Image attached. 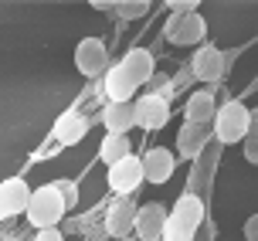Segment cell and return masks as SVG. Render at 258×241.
<instances>
[{
  "mask_svg": "<svg viewBox=\"0 0 258 241\" xmlns=\"http://www.w3.org/2000/svg\"><path fill=\"white\" fill-rule=\"evenodd\" d=\"M64 211H68V201L61 197V191H58L54 184H44V187H38V191L31 194L27 221H31V228L48 231V228H54V224L64 217Z\"/></svg>",
  "mask_w": 258,
  "mask_h": 241,
  "instance_id": "6da1fadb",
  "label": "cell"
},
{
  "mask_svg": "<svg viewBox=\"0 0 258 241\" xmlns=\"http://www.w3.org/2000/svg\"><path fill=\"white\" fill-rule=\"evenodd\" d=\"M204 221V201L197 194H183L180 201L173 204L170 211V221H167V241H194L197 228Z\"/></svg>",
  "mask_w": 258,
  "mask_h": 241,
  "instance_id": "7a4b0ae2",
  "label": "cell"
},
{
  "mask_svg": "<svg viewBox=\"0 0 258 241\" xmlns=\"http://www.w3.org/2000/svg\"><path fill=\"white\" fill-rule=\"evenodd\" d=\"M214 136L221 143H245L251 136V109L241 102H224L214 119Z\"/></svg>",
  "mask_w": 258,
  "mask_h": 241,
  "instance_id": "3957f363",
  "label": "cell"
},
{
  "mask_svg": "<svg viewBox=\"0 0 258 241\" xmlns=\"http://www.w3.org/2000/svg\"><path fill=\"white\" fill-rule=\"evenodd\" d=\"M170 44H197V41L207 38V21L204 14H170L167 17V27H163Z\"/></svg>",
  "mask_w": 258,
  "mask_h": 241,
  "instance_id": "277c9868",
  "label": "cell"
},
{
  "mask_svg": "<svg viewBox=\"0 0 258 241\" xmlns=\"http://www.w3.org/2000/svg\"><path fill=\"white\" fill-rule=\"evenodd\" d=\"M133 109H136V126L146 129V133H156V129H163L170 123V105H167V95H143V99L133 102Z\"/></svg>",
  "mask_w": 258,
  "mask_h": 241,
  "instance_id": "5b68a950",
  "label": "cell"
},
{
  "mask_svg": "<svg viewBox=\"0 0 258 241\" xmlns=\"http://www.w3.org/2000/svg\"><path fill=\"white\" fill-rule=\"evenodd\" d=\"M75 68L82 72L85 78H95L109 72V51L99 38H82L75 44Z\"/></svg>",
  "mask_w": 258,
  "mask_h": 241,
  "instance_id": "8992f818",
  "label": "cell"
},
{
  "mask_svg": "<svg viewBox=\"0 0 258 241\" xmlns=\"http://www.w3.org/2000/svg\"><path fill=\"white\" fill-rule=\"evenodd\" d=\"M31 187L24 184V177H11L0 184V221L14 214H27V204H31Z\"/></svg>",
  "mask_w": 258,
  "mask_h": 241,
  "instance_id": "52a82bcc",
  "label": "cell"
},
{
  "mask_svg": "<svg viewBox=\"0 0 258 241\" xmlns=\"http://www.w3.org/2000/svg\"><path fill=\"white\" fill-rule=\"evenodd\" d=\"M143 180H146V173H143V160H136V156H126L122 163L109 166V187H112L119 197H129Z\"/></svg>",
  "mask_w": 258,
  "mask_h": 241,
  "instance_id": "ba28073f",
  "label": "cell"
},
{
  "mask_svg": "<svg viewBox=\"0 0 258 241\" xmlns=\"http://www.w3.org/2000/svg\"><path fill=\"white\" fill-rule=\"evenodd\" d=\"M167 221H170V214L160 204H143L140 214H136V238L140 241H160L167 234Z\"/></svg>",
  "mask_w": 258,
  "mask_h": 241,
  "instance_id": "9c48e42d",
  "label": "cell"
},
{
  "mask_svg": "<svg viewBox=\"0 0 258 241\" xmlns=\"http://www.w3.org/2000/svg\"><path fill=\"white\" fill-rule=\"evenodd\" d=\"M173 166H177V156L167 146H153V150L143 153V173L150 184H167L173 177Z\"/></svg>",
  "mask_w": 258,
  "mask_h": 241,
  "instance_id": "30bf717a",
  "label": "cell"
},
{
  "mask_svg": "<svg viewBox=\"0 0 258 241\" xmlns=\"http://www.w3.org/2000/svg\"><path fill=\"white\" fill-rule=\"evenodd\" d=\"M136 214H140V207L133 201H116L109 207V214H105V231L112 234V238H126L129 231H136Z\"/></svg>",
  "mask_w": 258,
  "mask_h": 241,
  "instance_id": "8fae6325",
  "label": "cell"
},
{
  "mask_svg": "<svg viewBox=\"0 0 258 241\" xmlns=\"http://www.w3.org/2000/svg\"><path fill=\"white\" fill-rule=\"evenodd\" d=\"M214 136V126H201V123H183L177 133V156H197L207 146V140Z\"/></svg>",
  "mask_w": 258,
  "mask_h": 241,
  "instance_id": "7c38bea8",
  "label": "cell"
},
{
  "mask_svg": "<svg viewBox=\"0 0 258 241\" xmlns=\"http://www.w3.org/2000/svg\"><path fill=\"white\" fill-rule=\"evenodd\" d=\"M224 65H228V58L214 44H204V48H197V54H194V75L201 78V82H218L224 75Z\"/></svg>",
  "mask_w": 258,
  "mask_h": 241,
  "instance_id": "4fadbf2b",
  "label": "cell"
},
{
  "mask_svg": "<svg viewBox=\"0 0 258 241\" xmlns=\"http://www.w3.org/2000/svg\"><path fill=\"white\" fill-rule=\"evenodd\" d=\"M140 89L133 78H129V72L122 68V62L112 65L109 72H105V95H109V102H133V92Z\"/></svg>",
  "mask_w": 258,
  "mask_h": 241,
  "instance_id": "5bb4252c",
  "label": "cell"
},
{
  "mask_svg": "<svg viewBox=\"0 0 258 241\" xmlns=\"http://www.w3.org/2000/svg\"><path fill=\"white\" fill-rule=\"evenodd\" d=\"M85 133H89V119H85L82 112H75V109L58 115V123H54V140L64 143V146H75Z\"/></svg>",
  "mask_w": 258,
  "mask_h": 241,
  "instance_id": "9a60e30c",
  "label": "cell"
},
{
  "mask_svg": "<svg viewBox=\"0 0 258 241\" xmlns=\"http://www.w3.org/2000/svg\"><path fill=\"white\" fill-rule=\"evenodd\" d=\"M102 123L109 133H119V136H126L129 129L136 126V109H133V102H109L102 112Z\"/></svg>",
  "mask_w": 258,
  "mask_h": 241,
  "instance_id": "2e32d148",
  "label": "cell"
},
{
  "mask_svg": "<svg viewBox=\"0 0 258 241\" xmlns=\"http://www.w3.org/2000/svg\"><path fill=\"white\" fill-rule=\"evenodd\" d=\"M187 123H201V126H214V119H218V105H214V95L211 92H194L190 99H187Z\"/></svg>",
  "mask_w": 258,
  "mask_h": 241,
  "instance_id": "e0dca14e",
  "label": "cell"
},
{
  "mask_svg": "<svg viewBox=\"0 0 258 241\" xmlns=\"http://www.w3.org/2000/svg\"><path fill=\"white\" fill-rule=\"evenodd\" d=\"M122 68L129 72V78H133L136 85H146V82L153 78V54L146 48H129L126 58H122Z\"/></svg>",
  "mask_w": 258,
  "mask_h": 241,
  "instance_id": "ac0fdd59",
  "label": "cell"
},
{
  "mask_svg": "<svg viewBox=\"0 0 258 241\" xmlns=\"http://www.w3.org/2000/svg\"><path fill=\"white\" fill-rule=\"evenodd\" d=\"M129 146H133V143H129V136L109 133V136L102 140V146H99V156H102L105 166H116V163H122L126 156H133V153H129Z\"/></svg>",
  "mask_w": 258,
  "mask_h": 241,
  "instance_id": "d6986e66",
  "label": "cell"
},
{
  "mask_svg": "<svg viewBox=\"0 0 258 241\" xmlns=\"http://www.w3.org/2000/svg\"><path fill=\"white\" fill-rule=\"evenodd\" d=\"M146 11H150V0H122V4H116V14L122 21H136Z\"/></svg>",
  "mask_w": 258,
  "mask_h": 241,
  "instance_id": "ffe728a7",
  "label": "cell"
},
{
  "mask_svg": "<svg viewBox=\"0 0 258 241\" xmlns=\"http://www.w3.org/2000/svg\"><path fill=\"white\" fill-rule=\"evenodd\" d=\"M54 187L61 191V197H64V201H68V207H75V204H78V187H75V184H72V180H58Z\"/></svg>",
  "mask_w": 258,
  "mask_h": 241,
  "instance_id": "44dd1931",
  "label": "cell"
},
{
  "mask_svg": "<svg viewBox=\"0 0 258 241\" xmlns=\"http://www.w3.org/2000/svg\"><path fill=\"white\" fill-rule=\"evenodd\" d=\"M241 150H245V160H248V163H255V166H258V136H248Z\"/></svg>",
  "mask_w": 258,
  "mask_h": 241,
  "instance_id": "7402d4cb",
  "label": "cell"
},
{
  "mask_svg": "<svg viewBox=\"0 0 258 241\" xmlns=\"http://www.w3.org/2000/svg\"><path fill=\"white\" fill-rule=\"evenodd\" d=\"M245 241H258V214H251L245 221Z\"/></svg>",
  "mask_w": 258,
  "mask_h": 241,
  "instance_id": "603a6c76",
  "label": "cell"
},
{
  "mask_svg": "<svg viewBox=\"0 0 258 241\" xmlns=\"http://www.w3.org/2000/svg\"><path fill=\"white\" fill-rule=\"evenodd\" d=\"M34 241H64V238H61V231H58V228H48V231H38V238H34Z\"/></svg>",
  "mask_w": 258,
  "mask_h": 241,
  "instance_id": "cb8c5ba5",
  "label": "cell"
},
{
  "mask_svg": "<svg viewBox=\"0 0 258 241\" xmlns=\"http://www.w3.org/2000/svg\"><path fill=\"white\" fill-rule=\"evenodd\" d=\"M251 136H258V109H251Z\"/></svg>",
  "mask_w": 258,
  "mask_h": 241,
  "instance_id": "d4e9b609",
  "label": "cell"
},
{
  "mask_svg": "<svg viewBox=\"0 0 258 241\" xmlns=\"http://www.w3.org/2000/svg\"><path fill=\"white\" fill-rule=\"evenodd\" d=\"M7 241H21V238H7Z\"/></svg>",
  "mask_w": 258,
  "mask_h": 241,
  "instance_id": "484cf974",
  "label": "cell"
}]
</instances>
